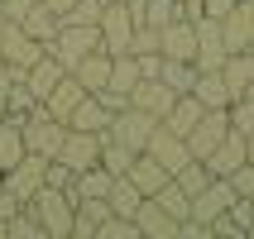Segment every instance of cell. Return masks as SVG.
Listing matches in <instances>:
<instances>
[{"label":"cell","instance_id":"obj_1","mask_svg":"<svg viewBox=\"0 0 254 239\" xmlns=\"http://www.w3.org/2000/svg\"><path fill=\"white\" fill-rule=\"evenodd\" d=\"M29 211L39 215L43 239H72V215H77V201H72L63 187H43L39 196L29 201Z\"/></svg>","mask_w":254,"mask_h":239},{"label":"cell","instance_id":"obj_2","mask_svg":"<svg viewBox=\"0 0 254 239\" xmlns=\"http://www.w3.org/2000/svg\"><path fill=\"white\" fill-rule=\"evenodd\" d=\"M96 48H101V24H63L53 39H48V53H53L67 72L77 67L86 53H96Z\"/></svg>","mask_w":254,"mask_h":239},{"label":"cell","instance_id":"obj_3","mask_svg":"<svg viewBox=\"0 0 254 239\" xmlns=\"http://www.w3.org/2000/svg\"><path fill=\"white\" fill-rule=\"evenodd\" d=\"M63 139H67V125H63V120H53V115L43 110V105H34V110L24 115V153L58 158Z\"/></svg>","mask_w":254,"mask_h":239},{"label":"cell","instance_id":"obj_4","mask_svg":"<svg viewBox=\"0 0 254 239\" xmlns=\"http://www.w3.org/2000/svg\"><path fill=\"white\" fill-rule=\"evenodd\" d=\"M43 187H48V158L43 153H24L14 168H5V191H10L19 206H29Z\"/></svg>","mask_w":254,"mask_h":239},{"label":"cell","instance_id":"obj_5","mask_svg":"<svg viewBox=\"0 0 254 239\" xmlns=\"http://www.w3.org/2000/svg\"><path fill=\"white\" fill-rule=\"evenodd\" d=\"M43 53H48V43H39L34 34H24V24H5V34H0V57L14 67V77H24Z\"/></svg>","mask_w":254,"mask_h":239},{"label":"cell","instance_id":"obj_6","mask_svg":"<svg viewBox=\"0 0 254 239\" xmlns=\"http://www.w3.org/2000/svg\"><path fill=\"white\" fill-rule=\"evenodd\" d=\"M101 143H106V134H91V129H67V139H63V148H58V163L77 177V172H86L91 163H101Z\"/></svg>","mask_w":254,"mask_h":239},{"label":"cell","instance_id":"obj_7","mask_svg":"<svg viewBox=\"0 0 254 239\" xmlns=\"http://www.w3.org/2000/svg\"><path fill=\"white\" fill-rule=\"evenodd\" d=\"M154 129H158V120H154V115H144V110H134V105H125V110L111 115V139L125 143L129 153H144V143H149Z\"/></svg>","mask_w":254,"mask_h":239},{"label":"cell","instance_id":"obj_8","mask_svg":"<svg viewBox=\"0 0 254 239\" xmlns=\"http://www.w3.org/2000/svg\"><path fill=\"white\" fill-rule=\"evenodd\" d=\"M129 39H134V14H129V5L106 0V10H101V48L106 53H129Z\"/></svg>","mask_w":254,"mask_h":239},{"label":"cell","instance_id":"obj_9","mask_svg":"<svg viewBox=\"0 0 254 239\" xmlns=\"http://www.w3.org/2000/svg\"><path fill=\"white\" fill-rule=\"evenodd\" d=\"M230 134V110L226 105H211V110H201V120L192 125V134H187V148H192V158H206L216 148V143Z\"/></svg>","mask_w":254,"mask_h":239},{"label":"cell","instance_id":"obj_10","mask_svg":"<svg viewBox=\"0 0 254 239\" xmlns=\"http://www.w3.org/2000/svg\"><path fill=\"white\" fill-rule=\"evenodd\" d=\"M230 57L226 39H221V19H211V14H197V72H221V62Z\"/></svg>","mask_w":254,"mask_h":239},{"label":"cell","instance_id":"obj_11","mask_svg":"<svg viewBox=\"0 0 254 239\" xmlns=\"http://www.w3.org/2000/svg\"><path fill=\"white\" fill-rule=\"evenodd\" d=\"M158 53L178 57V62H192V57H197V19L178 14L173 24H163L158 29Z\"/></svg>","mask_w":254,"mask_h":239},{"label":"cell","instance_id":"obj_12","mask_svg":"<svg viewBox=\"0 0 254 239\" xmlns=\"http://www.w3.org/2000/svg\"><path fill=\"white\" fill-rule=\"evenodd\" d=\"M235 196H240V191L230 187V177H211V182H206L197 196H192V220L211 225L221 211H230V206H235Z\"/></svg>","mask_w":254,"mask_h":239},{"label":"cell","instance_id":"obj_13","mask_svg":"<svg viewBox=\"0 0 254 239\" xmlns=\"http://www.w3.org/2000/svg\"><path fill=\"white\" fill-rule=\"evenodd\" d=\"M144 153H149V158H158V163H163L168 172H178L183 163H192V148H187V139H183V134H173V129L163 125V120H158V129L149 134Z\"/></svg>","mask_w":254,"mask_h":239},{"label":"cell","instance_id":"obj_14","mask_svg":"<svg viewBox=\"0 0 254 239\" xmlns=\"http://www.w3.org/2000/svg\"><path fill=\"white\" fill-rule=\"evenodd\" d=\"M221 39H226L230 53H245L254 39V0H235L226 14H221Z\"/></svg>","mask_w":254,"mask_h":239},{"label":"cell","instance_id":"obj_15","mask_svg":"<svg viewBox=\"0 0 254 239\" xmlns=\"http://www.w3.org/2000/svg\"><path fill=\"white\" fill-rule=\"evenodd\" d=\"M86 96H91V91H86V86L77 82L72 72H63V77H58V86H53V91H48V96L39 100V105H43L48 115H53V120H63V125H67V120H72V110H77V105H82Z\"/></svg>","mask_w":254,"mask_h":239},{"label":"cell","instance_id":"obj_16","mask_svg":"<svg viewBox=\"0 0 254 239\" xmlns=\"http://www.w3.org/2000/svg\"><path fill=\"white\" fill-rule=\"evenodd\" d=\"M173 100H178V91L168 82H158V77H139V86L129 91V105L144 110V115H154V120H163L173 110Z\"/></svg>","mask_w":254,"mask_h":239},{"label":"cell","instance_id":"obj_17","mask_svg":"<svg viewBox=\"0 0 254 239\" xmlns=\"http://www.w3.org/2000/svg\"><path fill=\"white\" fill-rule=\"evenodd\" d=\"M201 163H206V172H211V177H230L240 163H250V143H245V134H235V129H230V134L216 143Z\"/></svg>","mask_w":254,"mask_h":239},{"label":"cell","instance_id":"obj_18","mask_svg":"<svg viewBox=\"0 0 254 239\" xmlns=\"http://www.w3.org/2000/svg\"><path fill=\"white\" fill-rule=\"evenodd\" d=\"M134 225H139L144 239H178V220H173L154 196H144V206L134 211Z\"/></svg>","mask_w":254,"mask_h":239},{"label":"cell","instance_id":"obj_19","mask_svg":"<svg viewBox=\"0 0 254 239\" xmlns=\"http://www.w3.org/2000/svg\"><path fill=\"white\" fill-rule=\"evenodd\" d=\"M221 77H226L230 100L250 96V86H254V53H230L226 62H221Z\"/></svg>","mask_w":254,"mask_h":239},{"label":"cell","instance_id":"obj_20","mask_svg":"<svg viewBox=\"0 0 254 239\" xmlns=\"http://www.w3.org/2000/svg\"><path fill=\"white\" fill-rule=\"evenodd\" d=\"M125 177H129V182H134V187H139L144 196H154V191H158V187H163V182H168L173 172L163 168L158 158H149V153H134V163H129V172H125Z\"/></svg>","mask_w":254,"mask_h":239},{"label":"cell","instance_id":"obj_21","mask_svg":"<svg viewBox=\"0 0 254 239\" xmlns=\"http://www.w3.org/2000/svg\"><path fill=\"white\" fill-rule=\"evenodd\" d=\"M72 77L86 86V91H101V86H111V53L106 48H96V53H86L77 67H72Z\"/></svg>","mask_w":254,"mask_h":239},{"label":"cell","instance_id":"obj_22","mask_svg":"<svg viewBox=\"0 0 254 239\" xmlns=\"http://www.w3.org/2000/svg\"><path fill=\"white\" fill-rule=\"evenodd\" d=\"M111 182H115V172L101 168V163H91L86 172H77V177H72L67 196H72V201H82V196H106V191H111Z\"/></svg>","mask_w":254,"mask_h":239},{"label":"cell","instance_id":"obj_23","mask_svg":"<svg viewBox=\"0 0 254 239\" xmlns=\"http://www.w3.org/2000/svg\"><path fill=\"white\" fill-rule=\"evenodd\" d=\"M201 110H206V105H201V100L192 96V91H183V96L173 100V110L163 115V125H168L173 134H183V139H187V134H192V125L201 120Z\"/></svg>","mask_w":254,"mask_h":239},{"label":"cell","instance_id":"obj_24","mask_svg":"<svg viewBox=\"0 0 254 239\" xmlns=\"http://www.w3.org/2000/svg\"><path fill=\"white\" fill-rule=\"evenodd\" d=\"M63 72H67V67H63V62H58L53 53H43L39 62H34V67L24 72V86H29V91H34V96L43 100V96H48V91L58 86V77H63Z\"/></svg>","mask_w":254,"mask_h":239},{"label":"cell","instance_id":"obj_25","mask_svg":"<svg viewBox=\"0 0 254 239\" xmlns=\"http://www.w3.org/2000/svg\"><path fill=\"white\" fill-rule=\"evenodd\" d=\"M111 115L115 110H106L96 96H86L77 110H72V120H67V129H91V134H111Z\"/></svg>","mask_w":254,"mask_h":239},{"label":"cell","instance_id":"obj_26","mask_svg":"<svg viewBox=\"0 0 254 239\" xmlns=\"http://www.w3.org/2000/svg\"><path fill=\"white\" fill-rule=\"evenodd\" d=\"M24 158V120H0V172L5 168H14Z\"/></svg>","mask_w":254,"mask_h":239},{"label":"cell","instance_id":"obj_27","mask_svg":"<svg viewBox=\"0 0 254 239\" xmlns=\"http://www.w3.org/2000/svg\"><path fill=\"white\" fill-rule=\"evenodd\" d=\"M106 201H111V215H129V220H134V211L144 206V191L129 182V177H115L111 191H106Z\"/></svg>","mask_w":254,"mask_h":239},{"label":"cell","instance_id":"obj_28","mask_svg":"<svg viewBox=\"0 0 254 239\" xmlns=\"http://www.w3.org/2000/svg\"><path fill=\"white\" fill-rule=\"evenodd\" d=\"M192 96H197L206 110H211V105H230V91H226V77H221V72H197Z\"/></svg>","mask_w":254,"mask_h":239},{"label":"cell","instance_id":"obj_29","mask_svg":"<svg viewBox=\"0 0 254 239\" xmlns=\"http://www.w3.org/2000/svg\"><path fill=\"white\" fill-rule=\"evenodd\" d=\"M139 77H144V72H139V57H134V53H111V86H115V91L129 96V91L139 86Z\"/></svg>","mask_w":254,"mask_h":239},{"label":"cell","instance_id":"obj_30","mask_svg":"<svg viewBox=\"0 0 254 239\" xmlns=\"http://www.w3.org/2000/svg\"><path fill=\"white\" fill-rule=\"evenodd\" d=\"M154 201H158V206H163V211L173 215V220H178V225H183L187 215H192V196H187V191H183L178 182H173V177H168V182H163V187L154 191Z\"/></svg>","mask_w":254,"mask_h":239},{"label":"cell","instance_id":"obj_31","mask_svg":"<svg viewBox=\"0 0 254 239\" xmlns=\"http://www.w3.org/2000/svg\"><path fill=\"white\" fill-rule=\"evenodd\" d=\"M19 24H24V34H34V39H39V43H48V39H53V34H58V29H63V19H58V14L48 10L43 0H39V5H34V10H29L24 19H19Z\"/></svg>","mask_w":254,"mask_h":239},{"label":"cell","instance_id":"obj_32","mask_svg":"<svg viewBox=\"0 0 254 239\" xmlns=\"http://www.w3.org/2000/svg\"><path fill=\"white\" fill-rule=\"evenodd\" d=\"M158 82H168L178 96L183 91H192V82H197V62H178V57H163V67H158Z\"/></svg>","mask_w":254,"mask_h":239},{"label":"cell","instance_id":"obj_33","mask_svg":"<svg viewBox=\"0 0 254 239\" xmlns=\"http://www.w3.org/2000/svg\"><path fill=\"white\" fill-rule=\"evenodd\" d=\"M5 239H43V225H39V215L29 211V206H19V211L5 220Z\"/></svg>","mask_w":254,"mask_h":239},{"label":"cell","instance_id":"obj_34","mask_svg":"<svg viewBox=\"0 0 254 239\" xmlns=\"http://www.w3.org/2000/svg\"><path fill=\"white\" fill-rule=\"evenodd\" d=\"M34 105H39V96H34V91L24 86V77H19V82H14L10 91H5V115H10V120H24V115L34 110Z\"/></svg>","mask_w":254,"mask_h":239},{"label":"cell","instance_id":"obj_35","mask_svg":"<svg viewBox=\"0 0 254 239\" xmlns=\"http://www.w3.org/2000/svg\"><path fill=\"white\" fill-rule=\"evenodd\" d=\"M129 163H134V153H129L125 143H115L111 134H106V143H101V168H111L115 177H125V172H129Z\"/></svg>","mask_w":254,"mask_h":239},{"label":"cell","instance_id":"obj_36","mask_svg":"<svg viewBox=\"0 0 254 239\" xmlns=\"http://www.w3.org/2000/svg\"><path fill=\"white\" fill-rule=\"evenodd\" d=\"M139 5H144V24H154V29L173 24V19L183 14V5H178V0H139Z\"/></svg>","mask_w":254,"mask_h":239},{"label":"cell","instance_id":"obj_37","mask_svg":"<svg viewBox=\"0 0 254 239\" xmlns=\"http://www.w3.org/2000/svg\"><path fill=\"white\" fill-rule=\"evenodd\" d=\"M96 239H144V235H139V225H134L129 215H106L101 230H96Z\"/></svg>","mask_w":254,"mask_h":239},{"label":"cell","instance_id":"obj_38","mask_svg":"<svg viewBox=\"0 0 254 239\" xmlns=\"http://www.w3.org/2000/svg\"><path fill=\"white\" fill-rule=\"evenodd\" d=\"M226 110H230V129H235V134H250V129H254V96L230 100Z\"/></svg>","mask_w":254,"mask_h":239},{"label":"cell","instance_id":"obj_39","mask_svg":"<svg viewBox=\"0 0 254 239\" xmlns=\"http://www.w3.org/2000/svg\"><path fill=\"white\" fill-rule=\"evenodd\" d=\"M129 53H134V57H144V53H158V29H154V24H134Z\"/></svg>","mask_w":254,"mask_h":239},{"label":"cell","instance_id":"obj_40","mask_svg":"<svg viewBox=\"0 0 254 239\" xmlns=\"http://www.w3.org/2000/svg\"><path fill=\"white\" fill-rule=\"evenodd\" d=\"M216 235H226V239H245L250 230H245V225H240V220H235L230 211H221V215L211 220V239H216Z\"/></svg>","mask_w":254,"mask_h":239},{"label":"cell","instance_id":"obj_41","mask_svg":"<svg viewBox=\"0 0 254 239\" xmlns=\"http://www.w3.org/2000/svg\"><path fill=\"white\" fill-rule=\"evenodd\" d=\"M34 5H39V0H0V14H5L10 24H19V19L34 10Z\"/></svg>","mask_w":254,"mask_h":239},{"label":"cell","instance_id":"obj_42","mask_svg":"<svg viewBox=\"0 0 254 239\" xmlns=\"http://www.w3.org/2000/svg\"><path fill=\"white\" fill-rule=\"evenodd\" d=\"M48 187H63V191H67V187H72V172L63 168L58 158H48Z\"/></svg>","mask_w":254,"mask_h":239},{"label":"cell","instance_id":"obj_43","mask_svg":"<svg viewBox=\"0 0 254 239\" xmlns=\"http://www.w3.org/2000/svg\"><path fill=\"white\" fill-rule=\"evenodd\" d=\"M14 82H19V77H14V67L5 62V57H0V110H5V91H10Z\"/></svg>","mask_w":254,"mask_h":239},{"label":"cell","instance_id":"obj_44","mask_svg":"<svg viewBox=\"0 0 254 239\" xmlns=\"http://www.w3.org/2000/svg\"><path fill=\"white\" fill-rule=\"evenodd\" d=\"M14 211H19V201H14L10 191H5V187H0V225H5V220H10Z\"/></svg>","mask_w":254,"mask_h":239},{"label":"cell","instance_id":"obj_45","mask_svg":"<svg viewBox=\"0 0 254 239\" xmlns=\"http://www.w3.org/2000/svg\"><path fill=\"white\" fill-rule=\"evenodd\" d=\"M235 0H201V14H211V19H221V14L230 10Z\"/></svg>","mask_w":254,"mask_h":239},{"label":"cell","instance_id":"obj_46","mask_svg":"<svg viewBox=\"0 0 254 239\" xmlns=\"http://www.w3.org/2000/svg\"><path fill=\"white\" fill-rule=\"evenodd\" d=\"M43 5H48V10H53V14H58V19H63V14H67V10H72V5H77V0H43Z\"/></svg>","mask_w":254,"mask_h":239},{"label":"cell","instance_id":"obj_47","mask_svg":"<svg viewBox=\"0 0 254 239\" xmlns=\"http://www.w3.org/2000/svg\"><path fill=\"white\" fill-rule=\"evenodd\" d=\"M178 5H183L187 19H197V14H201V0H178Z\"/></svg>","mask_w":254,"mask_h":239},{"label":"cell","instance_id":"obj_48","mask_svg":"<svg viewBox=\"0 0 254 239\" xmlns=\"http://www.w3.org/2000/svg\"><path fill=\"white\" fill-rule=\"evenodd\" d=\"M245 201H250V235H254V196H245Z\"/></svg>","mask_w":254,"mask_h":239},{"label":"cell","instance_id":"obj_49","mask_svg":"<svg viewBox=\"0 0 254 239\" xmlns=\"http://www.w3.org/2000/svg\"><path fill=\"white\" fill-rule=\"evenodd\" d=\"M245 143H250V158H254V129H250V134H245Z\"/></svg>","mask_w":254,"mask_h":239},{"label":"cell","instance_id":"obj_50","mask_svg":"<svg viewBox=\"0 0 254 239\" xmlns=\"http://www.w3.org/2000/svg\"><path fill=\"white\" fill-rule=\"evenodd\" d=\"M5 24H10V19H5V14H0V34H5Z\"/></svg>","mask_w":254,"mask_h":239},{"label":"cell","instance_id":"obj_51","mask_svg":"<svg viewBox=\"0 0 254 239\" xmlns=\"http://www.w3.org/2000/svg\"><path fill=\"white\" fill-rule=\"evenodd\" d=\"M0 120H5V110H0Z\"/></svg>","mask_w":254,"mask_h":239},{"label":"cell","instance_id":"obj_52","mask_svg":"<svg viewBox=\"0 0 254 239\" xmlns=\"http://www.w3.org/2000/svg\"><path fill=\"white\" fill-rule=\"evenodd\" d=\"M120 5H129V0H120Z\"/></svg>","mask_w":254,"mask_h":239}]
</instances>
